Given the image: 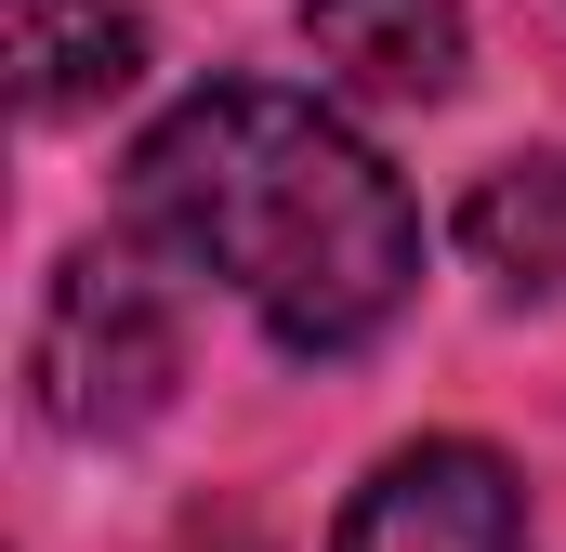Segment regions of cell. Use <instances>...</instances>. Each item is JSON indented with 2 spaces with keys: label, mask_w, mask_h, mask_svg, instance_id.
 <instances>
[{
  "label": "cell",
  "mask_w": 566,
  "mask_h": 552,
  "mask_svg": "<svg viewBox=\"0 0 566 552\" xmlns=\"http://www.w3.org/2000/svg\"><path fill=\"white\" fill-rule=\"evenodd\" d=\"M461 251L501 276V289H566V145L554 158H501L461 198Z\"/></svg>",
  "instance_id": "6"
},
{
  "label": "cell",
  "mask_w": 566,
  "mask_h": 552,
  "mask_svg": "<svg viewBox=\"0 0 566 552\" xmlns=\"http://www.w3.org/2000/svg\"><path fill=\"white\" fill-rule=\"evenodd\" d=\"M316 79L356 106H448L461 93V0H303Z\"/></svg>",
  "instance_id": "4"
},
{
  "label": "cell",
  "mask_w": 566,
  "mask_h": 552,
  "mask_svg": "<svg viewBox=\"0 0 566 552\" xmlns=\"http://www.w3.org/2000/svg\"><path fill=\"white\" fill-rule=\"evenodd\" d=\"M133 79H145L133 0H13V106H27L40 132H66V119L119 106Z\"/></svg>",
  "instance_id": "5"
},
{
  "label": "cell",
  "mask_w": 566,
  "mask_h": 552,
  "mask_svg": "<svg viewBox=\"0 0 566 552\" xmlns=\"http://www.w3.org/2000/svg\"><path fill=\"white\" fill-rule=\"evenodd\" d=\"M185 382V316H171V276L145 251H66L40 289V329H27V395L53 434H145Z\"/></svg>",
  "instance_id": "2"
},
{
  "label": "cell",
  "mask_w": 566,
  "mask_h": 552,
  "mask_svg": "<svg viewBox=\"0 0 566 552\" xmlns=\"http://www.w3.org/2000/svg\"><path fill=\"white\" fill-rule=\"evenodd\" d=\"M224 552H251V540H224Z\"/></svg>",
  "instance_id": "7"
},
{
  "label": "cell",
  "mask_w": 566,
  "mask_h": 552,
  "mask_svg": "<svg viewBox=\"0 0 566 552\" xmlns=\"http://www.w3.org/2000/svg\"><path fill=\"white\" fill-rule=\"evenodd\" d=\"M329 552H527V487H514L501 447L422 434V447H396V460L343 500Z\"/></svg>",
  "instance_id": "3"
},
{
  "label": "cell",
  "mask_w": 566,
  "mask_h": 552,
  "mask_svg": "<svg viewBox=\"0 0 566 552\" xmlns=\"http://www.w3.org/2000/svg\"><path fill=\"white\" fill-rule=\"evenodd\" d=\"M133 224L238 289L290 355H356L422 289L409 184L290 79H211L133 145Z\"/></svg>",
  "instance_id": "1"
}]
</instances>
